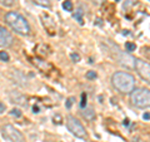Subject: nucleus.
<instances>
[{"label":"nucleus","instance_id":"cd10ccee","mask_svg":"<svg viewBox=\"0 0 150 142\" xmlns=\"http://www.w3.org/2000/svg\"><path fill=\"white\" fill-rule=\"evenodd\" d=\"M116 1H119V0H116Z\"/></svg>","mask_w":150,"mask_h":142},{"label":"nucleus","instance_id":"9d476101","mask_svg":"<svg viewBox=\"0 0 150 142\" xmlns=\"http://www.w3.org/2000/svg\"><path fill=\"white\" fill-rule=\"evenodd\" d=\"M34 64H36V65H38V68L41 69L44 73H45V72H49V70L53 69L51 64L44 62V60H41L40 58H35V59H34Z\"/></svg>","mask_w":150,"mask_h":142},{"label":"nucleus","instance_id":"6e6552de","mask_svg":"<svg viewBox=\"0 0 150 142\" xmlns=\"http://www.w3.org/2000/svg\"><path fill=\"white\" fill-rule=\"evenodd\" d=\"M10 99L13 103L15 105H20V106H26V98L23 96L21 93H19L16 91L10 92Z\"/></svg>","mask_w":150,"mask_h":142},{"label":"nucleus","instance_id":"393cba45","mask_svg":"<svg viewBox=\"0 0 150 142\" xmlns=\"http://www.w3.org/2000/svg\"><path fill=\"white\" fill-rule=\"evenodd\" d=\"M103 1H105V0H94V3H96V4H101Z\"/></svg>","mask_w":150,"mask_h":142},{"label":"nucleus","instance_id":"9b49d317","mask_svg":"<svg viewBox=\"0 0 150 142\" xmlns=\"http://www.w3.org/2000/svg\"><path fill=\"white\" fill-rule=\"evenodd\" d=\"M83 117L88 121H93L95 118V112H94L91 108H85V111L83 112Z\"/></svg>","mask_w":150,"mask_h":142},{"label":"nucleus","instance_id":"f3484780","mask_svg":"<svg viewBox=\"0 0 150 142\" xmlns=\"http://www.w3.org/2000/svg\"><path fill=\"white\" fill-rule=\"evenodd\" d=\"M0 59L3 60V62H8L9 60V54L6 52H0Z\"/></svg>","mask_w":150,"mask_h":142},{"label":"nucleus","instance_id":"c85d7f7f","mask_svg":"<svg viewBox=\"0 0 150 142\" xmlns=\"http://www.w3.org/2000/svg\"><path fill=\"white\" fill-rule=\"evenodd\" d=\"M149 1H150V0H149Z\"/></svg>","mask_w":150,"mask_h":142},{"label":"nucleus","instance_id":"423d86ee","mask_svg":"<svg viewBox=\"0 0 150 142\" xmlns=\"http://www.w3.org/2000/svg\"><path fill=\"white\" fill-rule=\"evenodd\" d=\"M135 69L145 82L150 84V64L142 59H135Z\"/></svg>","mask_w":150,"mask_h":142},{"label":"nucleus","instance_id":"bb28decb","mask_svg":"<svg viewBox=\"0 0 150 142\" xmlns=\"http://www.w3.org/2000/svg\"><path fill=\"white\" fill-rule=\"evenodd\" d=\"M3 110H4V107H3V105H1V103H0V113L3 112Z\"/></svg>","mask_w":150,"mask_h":142},{"label":"nucleus","instance_id":"1a4fd4ad","mask_svg":"<svg viewBox=\"0 0 150 142\" xmlns=\"http://www.w3.org/2000/svg\"><path fill=\"white\" fill-rule=\"evenodd\" d=\"M43 23H44V27L49 30L50 34H54V30H55V23L53 20V18H50L49 15H43Z\"/></svg>","mask_w":150,"mask_h":142},{"label":"nucleus","instance_id":"5701e85b","mask_svg":"<svg viewBox=\"0 0 150 142\" xmlns=\"http://www.w3.org/2000/svg\"><path fill=\"white\" fill-rule=\"evenodd\" d=\"M143 118H144V120H150V113H144Z\"/></svg>","mask_w":150,"mask_h":142},{"label":"nucleus","instance_id":"20e7f679","mask_svg":"<svg viewBox=\"0 0 150 142\" xmlns=\"http://www.w3.org/2000/svg\"><path fill=\"white\" fill-rule=\"evenodd\" d=\"M67 126H68V130L71 132L75 137H78V138L84 140V138L88 137V133H86L85 128H84V126L75 117L70 116V117L67 118Z\"/></svg>","mask_w":150,"mask_h":142},{"label":"nucleus","instance_id":"412c9836","mask_svg":"<svg viewBox=\"0 0 150 142\" xmlns=\"http://www.w3.org/2000/svg\"><path fill=\"white\" fill-rule=\"evenodd\" d=\"M11 115L13 116H15V117H20L21 116V111H19V110H15V108H14V110H11Z\"/></svg>","mask_w":150,"mask_h":142},{"label":"nucleus","instance_id":"6ab92c4d","mask_svg":"<svg viewBox=\"0 0 150 142\" xmlns=\"http://www.w3.org/2000/svg\"><path fill=\"white\" fill-rule=\"evenodd\" d=\"M86 78L88 79H95L96 78V73L94 72V70H89V72L86 73Z\"/></svg>","mask_w":150,"mask_h":142},{"label":"nucleus","instance_id":"0eeeda50","mask_svg":"<svg viewBox=\"0 0 150 142\" xmlns=\"http://www.w3.org/2000/svg\"><path fill=\"white\" fill-rule=\"evenodd\" d=\"M13 42H14V38L11 35V33L0 25V47L1 48H8V47H10L13 44Z\"/></svg>","mask_w":150,"mask_h":142},{"label":"nucleus","instance_id":"f8f14e48","mask_svg":"<svg viewBox=\"0 0 150 142\" xmlns=\"http://www.w3.org/2000/svg\"><path fill=\"white\" fill-rule=\"evenodd\" d=\"M31 1H34L36 5L45 6V8H49L51 5V0H31Z\"/></svg>","mask_w":150,"mask_h":142},{"label":"nucleus","instance_id":"aec40b11","mask_svg":"<svg viewBox=\"0 0 150 142\" xmlns=\"http://www.w3.org/2000/svg\"><path fill=\"white\" fill-rule=\"evenodd\" d=\"M75 101V98L74 97H70V98H68V101H67V105H65V107L68 108V110H70L71 108V106H73V102Z\"/></svg>","mask_w":150,"mask_h":142},{"label":"nucleus","instance_id":"ddd939ff","mask_svg":"<svg viewBox=\"0 0 150 142\" xmlns=\"http://www.w3.org/2000/svg\"><path fill=\"white\" fill-rule=\"evenodd\" d=\"M63 9L65 11H71L73 10V3L69 1V0H65L63 3Z\"/></svg>","mask_w":150,"mask_h":142},{"label":"nucleus","instance_id":"dca6fc26","mask_svg":"<svg viewBox=\"0 0 150 142\" xmlns=\"http://www.w3.org/2000/svg\"><path fill=\"white\" fill-rule=\"evenodd\" d=\"M125 48H126V52H134L137 49V45L134 43H131V42H128V43L125 44Z\"/></svg>","mask_w":150,"mask_h":142},{"label":"nucleus","instance_id":"a211bd4d","mask_svg":"<svg viewBox=\"0 0 150 142\" xmlns=\"http://www.w3.org/2000/svg\"><path fill=\"white\" fill-rule=\"evenodd\" d=\"M86 106V93H81V102H80V107L84 108Z\"/></svg>","mask_w":150,"mask_h":142},{"label":"nucleus","instance_id":"f257e3e1","mask_svg":"<svg viewBox=\"0 0 150 142\" xmlns=\"http://www.w3.org/2000/svg\"><path fill=\"white\" fill-rule=\"evenodd\" d=\"M111 83L120 93H131L135 89V78L128 72H115L111 75Z\"/></svg>","mask_w":150,"mask_h":142},{"label":"nucleus","instance_id":"2eb2a0df","mask_svg":"<svg viewBox=\"0 0 150 142\" xmlns=\"http://www.w3.org/2000/svg\"><path fill=\"white\" fill-rule=\"evenodd\" d=\"M74 18L76 19V20L80 23V24H83V11L80 10V9H79V10L74 14Z\"/></svg>","mask_w":150,"mask_h":142},{"label":"nucleus","instance_id":"f03ea898","mask_svg":"<svg viewBox=\"0 0 150 142\" xmlns=\"http://www.w3.org/2000/svg\"><path fill=\"white\" fill-rule=\"evenodd\" d=\"M5 22L11 27L13 30L21 35H28L30 34V25L26 22V19L20 15L16 11H9L5 15Z\"/></svg>","mask_w":150,"mask_h":142},{"label":"nucleus","instance_id":"b1692460","mask_svg":"<svg viewBox=\"0 0 150 142\" xmlns=\"http://www.w3.org/2000/svg\"><path fill=\"white\" fill-rule=\"evenodd\" d=\"M33 111H34V113H38V112H39V108H38L36 106H34V107H33Z\"/></svg>","mask_w":150,"mask_h":142},{"label":"nucleus","instance_id":"4468645a","mask_svg":"<svg viewBox=\"0 0 150 142\" xmlns=\"http://www.w3.org/2000/svg\"><path fill=\"white\" fill-rule=\"evenodd\" d=\"M0 4L4 5V6L10 8V6H13L14 4H15V0H0Z\"/></svg>","mask_w":150,"mask_h":142},{"label":"nucleus","instance_id":"39448f33","mask_svg":"<svg viewBox=\"0 0 150 142\" xmlns=\"http://www.w3.org/2000/svg\"><path fill=\"white\" fill-rule=\"evenodd\" d=\"M3 136L11 142H25L21 132L11 125H5L3 127Z\"/></svg>","mask_w":150,"mask_h":142},{"label":"nucleus","instance_id":"7ed1b4c3","mask_svg":"<svg viewBox=\"0 0 150 142\" xmlns=\"http://www.w3.org/2000/svg\"><path fill=\"white\" fill-rule=\"evenodd\" d=\"M131 103L138 108L150 107V89L148 88H137L130 93Z\"/></svg>","mask_w":150,"mask_h":142},{"label":"nucleus","instance_id":"a878e982","mask_svg":"<svg viewBox=\"0 0 150 142\" xmlns=\"http://www.w3.org/2000/svg\"><path fill=\"white\" fill-rule=\"evenodd\" d=\"M124 126H129V120H125L124 121Z\"/></svg>","mask_w":150,"mask_h":142},{"label":"nucleus","instance_id":"4be33fe9","mask_svg":"<svg viewBox=\"0 0 150 142\" xmlns=\"http://www.w3.org/2000/svg\"><path fill=\"white\" fill-rule=\"evenodd\" d=\"M71 59L74 60V62H79V60H80V55H79L78 53H73L71 54Z\"/></svg>","mask_w":150,"mask_h":142}]
</instances>
